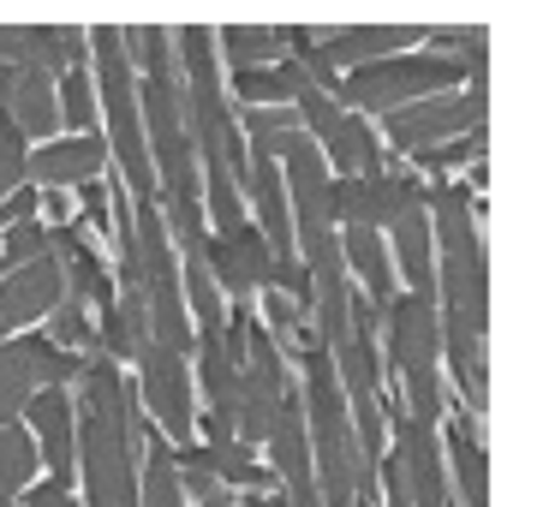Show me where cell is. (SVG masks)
<instances>
[{"instance_id":"19","label":"cell","mask_w":555,"mask_h":507,"mask_svg":"<svg viewBox=\"0 0 555 507\" xmlns=\"http://www.w3.org/2000/svg\"><path fill=\"white\" fill-rule=\"evenodd\" d=\"M49 316H54V347H61V352H73V347L102 352L96 347V328H90V316H85V304H78V299H61Z\"/></svg>"},{"instance_id":"14","label":"cell","mask_w":555,"mask_h":507,"mask_svg":"<svg viewBox=\"0 0 555 507\" xmlns=\"http://www.w3.org/2000/svg\"><path fill=\"white\" fill-rule=\"evenodd\" d=\"M347 257L340 263H352L359 269V281L371 287V304H376V316H383V304L395 299V269H388V251H383V239H376L371 227H347Z\"/></svg>"},{"instance_id":"12","label":"cell","mask_w":555,"mask_h":507,"mask_svg":"<svg viewBox=\"0 0 555 507\" xmlns=\"http://www.w3.org/2000/svg\"><path fill=\"white\" fill-rule=\"evenodd\" d=\"M102 161H108V144H102V138H54L37 156H25V173L54 192V185H90L102 173Z\"/></svg>"},{"instance_id":"10","label":"cell","mask_w":555,"mask_h":507,"mask_svg":"<svg viewBox=\"0 0 555 507\" xmlns=\"http://www.w3.org/2000/svg\"><path fill=\"white\" fill-rule=\"evenodd\" d=\"M0 108L13 114V126L25 138H49L54 144V78L49 73H25V66H0Z\"/></svg>"},{"instance_id":"9","label":"cell","mask_w":555,"mask_h":507,"mask_svg":"<svg viewBox=\"0 0 555 507\" xmlns=\"http://www.w3.org/2000/svg\"><path fill=\"white\" fill-rule=\"evenodd\" d=\"M317 37V49L328 54V66H376V61H395L406 42H424V30L418 25H347V30H311Z\"/></svg>"},{"instance_id":"22","label":"cell","mask_w":555,"mask_h":507,"mask_svg":"<svg viewBox=\"0 0 555 507\" xmlns=\"http://www.w3.org/2000/svg\"><path fill=\"white\" fill-rule=\"evenodd\" d=\"M245 132L251 138H287V132H299V114L293 108H245Z\"/></svg>"},{"instance_id":"3","label":"cell","mask_w":555,"mask_h":507,"mask_svg":"<svg viewBox=\"0 0 555 507\" xmlns=\"http://www.w3.org/2000/svg\"><path fill=\"white\" fill-rule=\"evenodd\" d=\"M483 120V90H460L448 102H412L388 114V144L395 150H430V138H466Z\"/></svg>"},{"instance_id":"25","label":"cell","mask_w":555,"mask_h":507,"mask_svg":"<svg viewBox=\"0 0 555 507\" xmlns=\"http://www.w3.org/2000/svg\"><path fill=\"white\" fill-rule=\"evenodd\" d=\"M78 197H85V209H90V221H108V197L96 192V180L90 185H78Z\"/></svg>"},{"instance_id":"8","label":"cell","mask_w":555,"mask_h":507,"mask_svg":"<svg viewBox=\"0 0 555 507\" xmlns=\"http://www.w3.org/2000/svg\"><path fill=\"white\" fill-rule=\"evenodd\" d=\"M61 299H66V281H61L54 257H37V263L13 269L7 287H0V340H7V328H25L37 316H49Z\"/></svg>"},{"instance_id":"2","label":"cell","mask_w":555,"mask_h":507,"mask_svg":"<svg viewBox=\"0 0 555 507\" xmlns=\"http://www.w3.org/2000/svg\"><path fill=\"white\" fill-rule=\"evenodd\" d=\"M460 66L442 61V54H430V61H406V54H395V61H376V66H359V73L347 78V84H335V108H364V114H395L406 108L412 96H424V90H454L460 84Z\"/></svg>"},{"instance_id":"17","label":"cell","mask_w":555,"mask_h":507,"mask_svg":"<svg viewBox=\"0 0 555 507\" xmlns=\"http://www.w3.org/2000/svg\"><path fill=\"white\" fill-rule=\"evenodd\" d=\"M185 299H192V311H197V335H221V328H228L221 287L209 281V269H204V257H197V251H185Z\"/></svg>"},{"instance_id":"5","label":"cell","mask_w":555,"mask_h":507,"mask_svg":"<svg viewBox=\"0 0 555 507\" xmlns=\"http://www.w3.org/2000/svg\"><path fill=\"white\" fill-rule=\"evenodd\" d=\"M197 257H204L209 281L228 287V292H240V299H245V292H257V287H269V275H275V257H269V245H263V233H257V227L216 233V239L197 245Z\"/></svg>"},{"instance_id":"7","label":"cell","mask_w":555,"mask_h":507,"mask_svg":"<svg viewBox=\"0 0 555 507\" xmlns=\"http://www.w3.org/2000/svg\"><path fill=\"white\" fill-rule=\"evenodd\" d=\"M138 382H144L150 418L185 442V435H192V382H185V359H173V352H162V347H144L138 352Z\"/></svg>"},{"instance_id":"4","label":"cell","mask_w":555,"mask_h":507,"mask_svg":"<svg viewBox=\"0 0 555 507\" xmlns=\"http://www.w3.org/2000/svg\"><path fill=\"white\" fill-rule=\"evenodd\" d=\"M90 54L78 25H0V66H25V73H66Z\"/></svg>"},{"instance_id":"18","label":"cell","mask_w":555,"mask_h":507,"mask_svg":"<svg viewBox=\"0 0 555 507\" xmlns=\"http://www.w3.org/2000/svg\"><path fill=\"white\" fill-rule=\"evenodd\" d=\"M209 216H216L221 233L245 227V204H240V180H233L221 161H209Z\"/></svg>"},{"instance_id":"1","label":"cell","mask_w":555,"mask_h":507,"mask_svg":"<svg viewBox=\"0 0 555 507\" xmlns=\"http://www.w3.org/2000/svg\"><path fill=\"white\" fill-rule=\"evenodd\" d=\"M90 54H96V84L102 108H108V150L120 156L126 185H132L138 204H156V173H150V144H144V120H138V90H132V61H126V42L114 25L85 30Z\"/></svg>"},{"instance_id":"13","label":"cell","mask_w":555,"mask_h":507,"mask_svg":"<svg viewBox=\"0 0 555 507\" xmlns=\"http://www.w3.org/2000/svg\"><path fill=\"white\" fill-rule=\"evenodd\" d=\"M388 227H395V251H400V269L412 281V299L436 304V257H430V221H424V209H406Z\"/></svg>"},{"instance_id":"24","label":"cell","mask_w":555,"mask_h":507,"mask_svg":"<svg viewBox=\"0 0 555 507\" xmlns=\"http://www.w3.org/2000/svg\"><path fill=\"white\" fill-rule=\"evenodd\" d=\"M30 209H37V192H18L13 204H0V227H7V221H25Z\"/></svg>"},{"instance_id":"20","label":"cell","mask_w":555,"mask_h":507,"mask_svg":"<svg viewBox=\"0 0 555 507\" xmlns=\"http://www.w3.org/2000/svg\"><path fill=\"white\" fill-rule=\"evenodd\" d=\"M61 114L66 126H78V132H85L90 120H96V90H90V78L78 73V66H66V78H61Z\"/></svg>"},{"instance_id":"6","label":"cell","mask_w":555,"mask_h":507,"mask_svg":"<svg viewBox=\"0 0 555 507\" xmlns=\"http://www.w3.org/2000/svg\"><path fill=\"white\" fill-rule=\"evenodd\" d=\"M388 323V364L400 376L406 370H436V347H442V328H436V304L412 299V292H395L383 304Z\"/></svg>"},{"instance_id":"15","label":"cell","mask_w":555,"mask_h":507,"mask_svg":"<svg viewBox=\"0 0 555 507\" xmlns=\"http://www.w3.org/2000/svg\"><path fill=\"white\" fill-rule=\"evenodd\" d=\"M448 447H454V478H460V507H483V447L472 430V412L448 424Z\"/></svg>"},{"instance_id":"21","label":"cell","mask_w":555,"mask_h":507,"mask_svg":"<svg viewBox=\"0 0 555 507\" xmlns=\"http://www.w3.org/2000/svg\"><path fill=\"white\" fill-rule=\"evenodd\" d=\"M37 257H49V227H37V221H18L13 239H7V275L25 263H37Z\"/></svg>"},{"instance_id":"11","label":"cell","mask_w":555,"mask_h":507,"mask_svg":"<svg viewBox=\"0 0 555 507\" xmlns=\"http://www.w3.org/2000/svg\"><path fill=\"white\" fill-rule=\"evenodd\" d=\"M30 424H37V442L42 454H49L54 466V483L66 490V478H73V459H78V418H73V400L61 394V388H37V394L25 400Z\"/></svg>"},{"instance_id":"16","label":"cell","mask_w":555,"mask_h":507,"mask_svg":"<svg viewBox=\"0 0 555 507\" xmlns=\"http://www.w3.org/2000/svg\"><path fill=\"white\" fill-rule=\"evenodd\" d=\"M216 49L233 61V73H257L263 61H281V42L269 25H228L216 30Z\"/></svg>"},{"instance_id":"23","label":"cell","mask_w":555,"mask_h":507,"mask_svg":"<svg viewBox=\"0 0 555 507\" xmlns=\"http://www.w3.org/2000/svg\"><path fill=\"white\" fill-rule=\"evenodd\" d=\"M25 507H73V502H66V490L49 478V483H37V490L25 495Z\"/></svg>"}]
</instances>
